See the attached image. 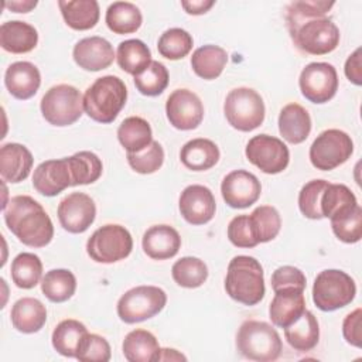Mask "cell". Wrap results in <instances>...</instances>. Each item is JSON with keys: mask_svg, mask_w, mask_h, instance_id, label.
Listing matches in <instances>:
<instances>
[{"mask_svg": "<svg viewBox=\"0 0 362 362\" xmlns=\"http://www.w3.org/2000/svg\"><path fill=\"white\" fill-rule=\"evenodd\" d=\"M8 230L30 247H44L54 236V225L42 205L28 195L13 197L3 209Z\"/></svg>", "mask_w": 362, "mask_h": 362, "instance_id": "obj_1", "label": "cell"}, {"mask_svg": "<svg viewBox=\"0 0 362 362\" xmlns=\"http://www.w3.org/2000/svg\"><path fill=\"white\" fill-rule=\"evenodd\" d=\"M225 290L230 298L245 305L260 303L266 291L260 262L252 256H235L228 264Z\"/></svg>", "mask_w": 362, "mask_h": 362, "instance_id": "obj_2", "label": "cell"}, {"mask_svg": "<svg viewBox=\"0 0 362 362\" xmlns=\"http://www.w3.org/2000/svg\"><path fill=\"white\" fill-rule=\"evenodd\" d=\"M127 99L124 82L115 75L98 78L83 95V110L95 122L112 123Z\"/></svg>", "mask_w": 362, "mask_h": 362, "instance_id": "obj_3", "label": "cell"}, {"mask_svg": "<svg viewBox=\"0 0 362 362\" xmlns=\"http://www.w3.org/2000/svg\"><path fill=\"white\" fill-rule=\"evenodd\" d=\"M236 348L246 359L272 362L280 356L283 344L279 332L270 324L247 320L238 329Z\"/></svg>", "mask_w": 362, "mask_h": 362, "instance_id": "obj_4", "label": "cell"}, {"mask_svg": "<svg viewBox=\"0 0 362 362\" xmlns=\"http://www.w3.org/2000/svg\"><path fill=\"white\" fill-rule=\"evenodd\" d=\"M354 279L342 270L327 269L317 274L313 286V301L321 311H335L355 298Z\"/></svg>", "mask_w": 362, "mask_h": 362, "instance_id": "obj_5", "label": "cell"}, {"mask_svg": "<svg viewBox=\"0 0 362 362\" xmlns=\"http://www.w3.org/2000/svg\"><path fill=\"white\" fill-rule=\"evenodd\" d=\"M223 112L228 123L239 132H252L264 120V102L252 88H235L225 99Z\"/></svg>", "mask_w": 362, "mask_h": 362, "instance_id": "obj_6", "label": "cell"}, {"mask_svg": "<svg viewBox=\"0 0 362 362\" xmlns=\"http://www.w3.org/2000/svg\"><path fill=\"white\" fill-rule=\"evenodd\" d=\"M41 113L44 119L58 127L74 124L83 112V96L68 83L49 88L41 99Z\"/></svg>", "mask_w": 362, "mask_h": 362, "instance_id": "obj_7", "label": "cell"}, {"mask_svg": "<svg viewBox=\"0 0 362 362\" xmlns=\"http://www.w3.org/2000/svg\"><path fill=\"white\" fill-rule=\"evenodd\" d=\"M294 45L310 55H325L339 44V30L328 17L310 18L288 30Z\"/></svg>", "mask_w": 362, "mask_h": 362, "instance_id": "obj_8", "label": "cell"}, {"mask_svg": "<svg viewBox=\"0 0 362 362\" xmlns=\"http://www.w3.org/2000/svg\"><path fill=\"white\" fill-rule=\"evenodd\" d=\"M133 249L130 232L116 223L98 228L86 242L89 257L98 263H116L126 259Z\"/></svg>", "mask_w": 362, "mask_h": 362, "instance_id": "obj_9", "label": "cell"}, {"mask_svg": "<svg viewBox=\"0 0 362 362\" xmlns=\"http://www.w3.org/2000/svg\"><path fill=\"white\" fill-rule=\"evenodd\" d=\"M167 303V294L156 286H137L117 301V315L126 324H136L157 315Z\"/></svg>", "mask_w": 362, "mask_h": 362, "instance_id": "obj_10", "label": "cell"}, {"mask_svg": "<svg viewBox=\"0 0 362 362\" xmlns=\"http://www.w3.org/2000/svg\"><path fill=\"white\" fill-rule=\"evenodd\" d=\"M354 153L351 136L339 129L321 132L310 147V161L321 171H329L344 164Z\"/></svg>", "mask_w": 362, "mask_h": 362, "instance_id": "obj_11", "label": "cell"}, {"mask_svg": "<svg viewBox=\"0 0 362 362\" xmlns=\"http://www.w3.org/2000/svg\"><path fill=\"white\" fill-rule=\"evenodd\" d=\"M246 158L266 174H279L288 165L290 151L277 137L257 134L252 137L245 148Z\"/></svg>", "mask_w": 362, "mask_h": 362, "instance_id": "obj_12", "label": "cell"}, {"mask_svg": "<svg viewBox=\"0 0 362 362\" xmlns=\"http://www.w3.org/2000/svg\"><path fill=\"white\" fill-rule=\"evenodd\" d=\"M298 85L307 100L325 103L338 90V75L335 68L328 62H311L301 71Z\"/></svg>", "mask_w": 362, "mask_h": 362, "instance_id": "obj_13", "label": "cell"}, {"mask_svg": "<svg viewBox=\"0 0 362 362\" xmlns=\"http://www.w3.org/2000/svg\"><path fill=\"white\" fill-rule=\"evenodd\" d=\"M165 113L175 129L192 130L204 119V105L192 90L175 89L165 102Z\"/></svg>", "mask_w": 362, "mask_h": 362, "instance_id": "obj_14", "label": "cell"}, {"mask_svg": "<svg viewBox=\"0 0 362 362\" xmlns=\"http://www.w3.org/2000/svg\"><path fill=\"white\" fill-rule=\"evenodd\" d=\"M57 215L65 230L69 233H82L93 223L96 206L88 194L72 192L58 204Z\"/></svg>", "mask_w": 362, "mask_h": 362, "instance_id": "obj_15", "label": "cell"}, {"mask_svg": "<svg viewBox=\"0 0 362 362\" xmlns=\"http://www.w3.org/2000/svg\"><path fill=\"white\" fill-rule=\"evenodd\" d=\"M221 192L230 208L243 209L259 199L262 185L255 174L246 170H235L222 180Z\"/></svg>", "mask_w": 362, "mask_h": 362, "instance_id": "obj_16", "label": "cell"}, {"mask_svg": "<svg viewBox=\"0 0 362 362\" xmlns=\"http://www.w3.org/2000/svg\"><path fill=\"white\" fill-rule=\"evenodd\" d=\"M178 206L182 218L191 225H204L208 223L216 209V202L212 191L199 184L188 185L182 189Z\"/></svg>", "mask_w": 362, "mask_h": 362, "instance_id": "obj_17", "label": "cell"}, {"mask_svg": "<svg viewBox=\"0 0 362 362\" xmlns=\"http://www.w3.org/2000/svg\"><path fill=\"white\" fill-rule=\"evenodd\" d=\"M72 57L79 68L92 72L106 69L116 58L112 44L98 35L79 40L74 47Z\"/></svg>", "mask_w": 362, "mask_h": 362, "instance_id": "obj_18", "label": "cell"}, {"mask_svg": "<svg viewBox=\"0 0 362 362\" xmlns=\"http://www.w3.org/2000/svg\"><path fill=\"white\" fill-rule=\"evenodd\" d=\"M33 187L45 197H55L68 187H72V175L66 157L41 163L34 170Z\"/></svg>", "mask_w": 362, "mask_h": 362, "instance_id": "obj_19", "label": "cell"}, {"mask_svg": "<svg viewBox=\"0 0 362 362\" xmlns=\"http://www.w3.org/2000/svg\"><path fill=\"white\" fill-rule=\"evenodd\" d=\"M4 83L11 96L25 100L37 93L41 85V75L34 64L28 61H17L6 69Z\"/></svg>", "mask_w": 362, "mask_h": 362, "instance_id": "obj_20", "label": "cell"}, {"mask_svg": "<svg viewBox=\"0 0 362 362\" xmlns=\"http://www.w3.org/2000/svg\"><path fill=\"white\" fill-rule=\"evenodd\" d=\"M305 310L304 290L280 288L274 291V297L269 307V315L276 327L286 328L293 324Z\"/></svg>", "mask_w": 362, "mask_h": 362, "instance_id": "obj_21", "label": "cell"}, {"mask_svg": "<svg viewBox=\"0 0 362 362\" xmlns=\"http://www.w3.org/2000/svg\"><path fill=\"white\" fill-rule=\"evenodd\" d=\"M31 151L20 143H7L0 148V174L7 182L24 181L33 168Z\"/></svg>", "mask_w": 362, "mask_h": 362, "instance_id": "obj_22", "label": "cell"}, {"mask_svg": "<svg viewBox=\"0 0 362 362\" xmlns=\"http://www.w3.org/2000/svg\"><path fill=\"white\" fill-rule=\"evenodd\" d=\"M141 246L148 257L154 260H165L178 253L181 238L170 225H154L144 232Z\"/></svg>", "mask_w": 362, "mask_h": 362, "instance_id": "obj_23", "label": "cell"}, {"mask_svg": "<svg viewBox=\"0 0 362 362\" xmlns=\"http://www.w3.org/2000/svg\"><path fill=\"white\" fill-rule=\"evenodd\" d=\"M37 42V30L25 21H6L0 27V45L7 52L25 54L33 51Z\"/></svg>", "mask_w": 362, "mask_h": 362, "instance_id": "obj_24", "label": "cell"}, {"mask_svg": "<svg viewBox=\"0 0 362 362\" xmlns=\"http://www.w3.org/2000/svg\"><path fill=\"white\" fill-rule=\"evenodd\" d=\"M279 132L291 144L303 143L311 132V117L298 103L286 105L279 115Z\"/></svg>", "mask_w": 362, "mask_h": 362, "instance_id": "obj_25", "label": "cell"}, {"mask_svg": "<svg viewBox=\"0 0 362 362\" xmlns=\"http://www.w3.org/2000/svg\"><path fill=\"white\" fill-rule=\"evenodd\" d=\"M13 327L23 334L38 332L47 321L45 305L33 297L17 300L10 313Z\"/></svg>", "mask_w": 362, "mask_h": 362, "instance_id": "obj_26", "label": "cell"}, {"mask_svg": "<svg viewBox=\"0 0 362 362\" xmlns=\"http://www.w3.org/2000/svg\"><path fill=\"white\" fill-rule=\"evenodd\" d=\"M180 160L188 170L205 171L218 163L219 148L209 139H192L182 146Z\"/></svg>", "mask_w": 362, "mask_h": 362, "instance_id": "obj_27", "label": "cell"}, {"mask_svg": "<svg viewBox=\"0 0 362 362\" xmlns=\"http://www.w3.org/2000/svg\"><path fill=\"white\" fill-rule=\"evenodd\" d=\"M284 338L296 351H311L320 339L317 317L311 311L304 310V313L293 324L284 328Z\"/></svg>", "mask_w": 362, "mask_h": 362, "instance_id": "obj_28", "label": "cell"}, {"mask_svg": "<svg viewBox=\"0 0 362 362\" xmlns=\"http://www.w3.org/2000/svg\"><path fill=\"white\" fill-rule=\"evenodd\" d=\"M58 6L65 23L72 30H90L99 21L100 10L96 0H59Z\"/></svg>", "mask_w": 362, "mask_h": 362, "instance_id": "obj_29", "label": "cell"}, {"mask_svg": "<svg viewBox=\"0 0 362 362\" xmlns=\"http://www.w3.org/2000/svg\"><path fill=\"white\" fill-rule=\"evenodd\" d=\"M88 335L86 327L78 320H64L52 331V346L62 356L76 358L78 349Z\"/></svg>", "mask_w": 362, "mask_h": 362, "instance_id": "obj_30", "label": "cell"}, {"mask_svg": "<svg viewBox=\"0 0 362 362\" xmlns=\"http://www.w3.org/2000/svg\"><path fill=\"white\" fill-rule=\"evenodd\" d=\"M228 62L226 51L214 44L199 47L191 57L192 71L202 79L211 81L218 78Z\"/></svg>", "mask_w": 362, "mask_h": 362, "instance_id": "obj_31", "label": "cell"}, {"mask_svg": "<svg viewBox=\"0 0 362 362\" xmlns=\"http://www.w3.org/2000/svg\"><path fill=\"white\" fill-rule=\"evenodd\" d=\"M122 349L129 362H153L157 361L160 346L150 331L133 329L124 337Z\"/></svg>", "mask_w": 362, "mask_h": 362, "instance_id": "obj_32", "label": "cell"}, {"mask_svg": "<svg viewBox=\"0 0 362 362\" xmlns=\"http://www.w3.org/2000/svg\"><path fill=\"white\" fill-rule=\"evenodd\" d=\"M117 139L127 153H139L153 141V133L147 120L139 116H130L120 123Z\"/></svg>", "mask_w": 362, "mask_h": 362, "instance_id": "obj_33", "label": "cell"}, {"mask_svg": "<svg viewBox=\"0 0 362 362\" xmlns=\"http://www.w3.org/2000/svg\"><path fill=\"white\" fill-rule=\"evenodd\" d=\"M106 25L115 34L136 33L141 23L143 16L139 7L129 1H115L106 10Z\"/></svg>", "mask_w": 362, "mask_h": 362, "instance_id": "obj_34", "label": "cell"}, {"mask_svg": "<svg viewBox=\"0 0 362 362\" xmlns=\"http://www.w3.org/2000/svg\"><path fill=\"white\" fill-rule=\"evenodd\" d=\"M116 61L124 72L136 76L150 65L151 52L141 40L132 38L119 44L116 51Z\"/></svg>", "mask_w": 362, "mask_h": 362, "instance_id": "obj_35", "label": "cell"}, {"mask_svg": "<svg viewBox=\"0 0 362 362\" xmlns=\"http://www.w3.org/2000/svg\"><path fill=\"white\" fill-rule=\"evenodd\" d=\"M76 290V279L66 269H52L41 279V291L52 303L69 300Z\"/></svg>", "mask_w": 362, "mask_h": 362, "instance_id": "obj_36", "label": "cell"}, {"mask_svg": "<svg viewBox=\"0 0 362 362\" xmlns=\"http://www.w3.org/2000/svg\"><path fill=\"white\" fill-rule=\"evenodd\" d=\"M42 277V263L40 257L30 252L17 255L11 262V279L20 288L35 287Z\"/></svg>", "mask_w": 362, "mask_h": 362, "instance_id": "obj_37", "label": "cell"}, {"mask_svg": "<svg viewBox=\"0 0 362 362\" xmlns=\"http://www.w3.org/2000/svg\"><path fill=\"white\" fill-rule=\"evenodd\" d=\"M249 222L257 243L273 240L281 228V218L279 211L272 205H260L250 215Z\"/></svg>", "mask_w": 362, "mask_h": 362, "instance_id": "obj_38", "label": "cell"}, {"mask_svg": "<svg viewBox=\"0 0 362 362\" xmlns=\"http://www.w3.org/2000/svg\"><path fill=\"white\" fill-rule=\"evenodd\" d=\"M72 175V185L92 184L102 175V161L92 151H79L66 157Z\"/></svg>", "mask_w": 362, "mask_h": 362, "instance_id": "obj_39", "label": "cell"}, {"mask_svg": "<svg viewBox=\"0 0 362 362\" xmlns=\"http://www.w3.org/2000/svg\"><path fill=\"white\" fill-rule=\"evenodd\" d=\"M174 281L185 288H197L208 279V267L204 260L192 256H185L177 260L171 267Z\"/></svg>", "mask_w": 362, "mask_h": 362, "instance_id": "obj_40", "label": "cell"}, {"mask_svg": "<svg viewBox=\"0 0 362 362\" xmlns=\"http://www.w3.org/2000/svg\"><path fill=\"white\" fill-rule=\"evenodd\" d=\"M335 236L345 243H356L362 238V208L356 204L329 218Z\"/></svg>", "mask_w": 362, "mask_h": 362, "instance_id": "obj_41", "label": "cell"}, {"mask_svg": "<svg viewBox=\"0 0 362 362\" xmlns=\"http://www.w3.org/2000/svg\"><path fill=\"white\" fill-rule=\"evenodd\" d=\"M192 37L188 31L182 28H170L165 30L157 42V49L161 57L177 61L189 54L192 49Z\"/></svg>", "mask_w": 362, "mask_h": 362, "instance_id": "obj_42", "label": "cell"}, {"mask_svg": "<svg viewBox=\"0 0 362 362\" xmlns=\"http://www.w3.org/2000/svg\"><path fill=\"white\" fill-rule=\"evenodd\" d=\"M356 204V197L346 185L328 182L321 197L322 218H331Z\"/></svg>", "mask_w": 362, "mask_h": 362, "instance_id": "obj_43", "label": "cell"}, {"mask_svg": "<svg viewBox=\"0 0 362 362\" xmlns=\"http://www.w3.org/2000/svg\"><path fill=\"white\" fill-rule=\"evenodd\" d=\"M134 85L144 96H157L163 93L168 85V71L165 65L158 61H151L141 74L134 76Z\"/></svg>", "mask_w": 362, "mask_h": 362, "instance_id": "obj_44", "label": "cell"}, {"mask_svg": "<svg viewBox=\"0 0 362 362\" xmlns=\"http://www.w3.org/2000/svg\"><path fill=\"white\" fill-rule=\"evenodd\" d=\"M334 1H321V0H301V1H293L287 7V24L288 30L294 28L300 23L317 18V17H325V14L331 10L334 6Z\"/></svg>", "mask_w": 362, "mask_h": 362, "instance_id": "obj_45", "label": "cell"}, {"mask_svg": "<svg viewBox=\"0 0 362 362\" xmlns=\"http://www.w3.org/2000/svg\"><path fill=\"white\" fill-rule=\"evenodd\" d=\"M129 165L139 174L156 173L164 163V150L161 144L153 140L144 150L139 153H127Z\"/></svg>", "mask_w": 362, "mask_h": 362, "instance_id": "obj_46", "label": "cell"}, {"mask_svg": "<svg viewBox=\"0 0 362 362\" xmlns=\"http://www.w3.org/2000/svg\"><path fill=\"white\" fill-rule=\"evenodd\" d=\"M328 185L325 180H313L307 182L298 194V208L308 219H322L321 197Z\"/></svg>", "mask_w": 362, "mask_h": 362, "instance_id": "obj_47", "label": "cell"}, {"mask_svg": "<svg viewBox=\"0 0 362 362\" xmlns=\"http://www.w3.org/2000/svg\"><path fill=\"white\" fill-rule=\"evenodd\" d=\"M110 355L109 342L98 334L88 332L78 349L76 359L81 362H107Z\"/></svg>", "mask_w": 362, "mask_h": 362, "instance_id": "obj_48", "label": "cell"}, {"mask_svg": "<svg viewBox=\"0 0 362 362\" xmlns=\"http://www.w3.org/2000/svg\"><path fill=\"white\" fill-rule=\"evenodd\" d=\"M228 238L236 247H255L257 240L255 239L249 215H238L228 225Z\"/></svg>", "mask_w": 362, "mask_h": 362, "instance_id": "obj_49", "label": "cell"}, {"mask_svg": "<svg viewBox=\"0 0 362 362\" xmlns=\"http://www.w3.org/2000/svg\"><path fill=\"white\" fill-rule=\"evenodd\" d=\"M272 287L273 290L280 288H305V276L304 273L294 266H281L277 267L272 274Z\"/></svg>", "mask_w": 362, "mask_h": 362, "instance_id": "obj_50", "label": "cell"}, {"mask_svg": "<svg viewBox=\"0 0 362 362\" xmlns=\"http://www.w3.org/2000/svg\"><path fill=\"white\" fill-rule=\"evenodd\" d=\"M342 335L348 344L356 348L362 346V310L361 308L354 310L344 318Z\"/></svg>", "mask_w": 362, "mask_h": 362, "instance_id": "obj_51", "label": "cell"}, {"mask_svg": "<svg viewBox=\"0 0 362 362\" xmlns=\"http://www.w3.org/2000/svg\"><path fill=\"white\" fill-rule=\"evenodd\" d=\"M345 75L346 78L355 83V85H362V68H361V48H356L346 59L345 62Z\"/></svg>", "mask_w": 362, "mask_h": 362, "instance_id": "obj_52", "label": "cell"}, {"mask_svg": "<svg viewBox=\"0 0 362 362\" xmlns=\"http://www.w3.org/2000/svg\"><path fill=\"white\" fill-rule=\"evenodd\" d=\"M215 4L214 0H191V1H181L182 8L192 16H199L206 13Z\"/></svg>", "mask_w": 362, "mask_h": 362, "instance_id": "obj_53", "label": "cell"}, {"mask_svg": "<svg viewBox=\"0 0 362 362\" xmlns=\"http://www.w3.org/2000/svg\"><path fill=\"white\" fill-rule=\"evenodd\" d=\"M6 7H8L10 10H13L14 13H28L31 11L35 6L37 1L35 0H24V1H6L4 3Z\"/></svg>", "mask_w": 362, "mask_h": 362, "instance_id": "obj_54", "label": "cell"}, {"mask_svg": "<svg viewBox=\"0 0 362 362\" xmlns=\"http://www.w3.org/2000/svg\"><path fill=\"white\" fill-rule=\"evenodd\" d=\"M157 361H187V358L173 348H160Z\"/></svg>", "mask_w": 362, "mask_h": 362, "instance_id": "obj_55", "label": "cell"}]
</instances>
